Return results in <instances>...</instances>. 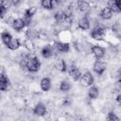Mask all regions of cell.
<instances>
[{
	"label": "cell",
	"mask_w": 121,
	"mask_h": 121,
	"mask_svg": "<svg viewBox=\"0 0 121 121\" xmlns=\"http://www.w3.org/2000/svg\"><path fill=\"white\" fill-rule=\"evenodd\" d=\"M7 11H8V7L5 6V2H1L0 3V16H1V18H4Z\"/></svg>",
	"instance_id": "83f0119b"
},
{
	"label": "cell",
	"mask_w": 121,
	"mask_h": 121,
	"mask_svg": "<svg viewBox=\"0 0 121 121\" xmlns=\"http://www.w3.org/2000/svg\"><path fill=\"white\" fill-rule=\"evenodd\" d=\"M91 50H92L93 55H94L97 60L102 59V58L105 56V53H106L105 48H103V47H101V46H99V45H94V46H92Z\"/></svg>",
	"instance_id": "8992f818"
},
{
	"label": "cell",
	"mask_w": 121,
	"mask_h": 121,
	"mask_svg": "<svg viewBox=\"0 0 121 121\" xmlns=\"http://www.w3.org/2000/svg\"><path fill=\"white\" fill-rule=\"evenodd\" d=\"M104 28L101 26H96L91 31V37L95 40L101 41L103 40V35H104Z\"/></svg>",
	"instance_id": "5b68a950"
},
{
	"label": "cell",
	"mask_w": 121,
	"mask_h": 121,
	"mask_svg": "<svg viewBox=\"0 0 121 121\" xmlns=\"http://www.w3.org/2000/svg\"><path fill=\"white\" fill-rule=\"evenodd\" d=\"M54 18H55V20H56V22L58 24H62L67 19V17H66V15H65L63 10H59L58 12H56L55 15H54Z\"/></svg>",
	"instance_id": "5bb4252c"
},
{
	"label": "cell",
	"mask_w": 121,
	"mask_h": 121,
	"mask_svg": "<svg viewBox=\"0 0 121 121\" xmlns=\"http://www.w3.org/2000/svg\"><path fill=\"white\" fill-rule=\"evenodd\" d=\"M116 101H117V103H118L119 105H121V93L118 94V95L116 96Z\"/></svg>",
	"instance_id": "4dcf8cb0"
},
{
	"label": "cell",
	"mask_w": 121,
	"mask_h": 121,
	"mask_svg": "<svg viewBox=\"0 0 121 121\" xmlns=\"http://www.w3.org/2000/svg\"><path fill=\"white\" fill-rule=\"evenodd\" d=\"M20 3V1H12V4L13 5H17V4H19Z\"/></svg>",
	"instance_id": "1f68e13d"
},
{
	"label": "cell",
	"mask_w": 121,
	"mask_h": 121,
	"mask_svg": "<svg viewBox=\"0 0 121 121\" xmlns=\"http://www.w3.org/2000/svg\"><path fill=\"white\" fill-rule=\"evenodd\" d=\"M112 11L108 7L101 9V11H100V17H101L102 19H104V20H109V19L112 18Z\"/></svg>",
	"instance_id": "9a60e30c"
},
{
	"label": "cell",
	"mask_w": 121,
	"mask_h": 121,
	"mask_svg": "<svg viewBox=\"0 0 121 121\" xmlns=\"http://www.w3.org/2000/svg\"><path fill=\"white\" fill-rule=\"evenodd\" d=\"M98 95H99V91H98V88L95 87V86H92L89 90H88V96L89 98L91 99H95L98 97Z\"/></svg>",
	"instance_id": "e0dca14e"
},
{
	"label": "cell",
	"mask_w": 121,
	"mask_h": 121,
	"mask_svg": "<svg viewBox=\"0 0 121 121\" xmlns=\"http://www.w3.org/2000/svg\"><path fill=\"white\" fill-rule=\"evenodd\" d=\"M106 67H107L106 63H105L104 61L100 60H95V62L94 65H93L94 71H95L97 75H99V76H101V75L104 73V71L106 70Z\"/></svg>",
	"instance_id": "3957f363"
},
{
	"label": "cell",
	"mask_w": 121,
	"mask_h": 121,
	"mask_svg": "<svg viewBox=\"0 0 121 121\" xmlns=\"http://www.w3.org/2000/svg\"><path fill=\"white\" fill-rule=\"evenodd\" d=\"M23 45L25 46L26 49H27L28 51H32L34 49V43H33V40H30L28 38H26L23 42Z\"/></svg>",
	"instance_id": "7402d4cb"
},
{
	"label": "cell",
	"mask_w": 121,
	"mask_h": 121,
	"mask_svg": "<svg viewBox=\"0 0 121 121\" xmlns=\"http://www.w3.org/2000/svg\"><path fill=\"white\" fill-rule=\"evenodd\" d=\"M1 39H2V42H3L6 45H8L9 43L12 40V37H11V35H10L9 32H8V31H3V32L1 33Z\"/></svg>",
	"instance_id": "44dd1931"
},
{
	"label": "cell",
	"mask_w": 121,
	"mask_h": 121,
	"mask_svg": "<svg viewBox=\"0 0 121 121\" xmlns=\"http://www.w3.org/2000/svg\"><path fill=\"white\" fill-rule=\"evenodd\" d=\"M10 87V81L8 78V77L2 73L0 76V89L1 91H7Z\"/></svg>",
	"instance_id": "52a82bcc"
},
{
	"label": "cell",
	"mask_w": 121,
	"mask_h": 121,
	"mask_svg": "<svg viewBox=\"0 0 121 121\" xmlns=\"http://www.w3.org/2000/svg\"><path fill=\"white\" fill-rule=\"evenodd\" d=\"M8 48H9L10 50H16L21 46V43L19 41V39L17 38H12V40L9 43V44L7 45Z\"/></svg>",
	"instance_id": "2e32d148"
},
{
	"label": "cell",
	"mask_w": 121,
	"mask_h": 121,
	"mask_svg": "<svg viewBox=\"0 0 121 121\" xmlns=\"http://www.w3.org/2000/svg\"><path fill=\"white\" fill-rule=\"evenodd\" d=\"M106 121H120L118 116L112 112H110L108 114H107V117H106Z\"/></svg>",
	"instance_id": "4316f807"
},
{
	"label": "cell",
	"mask_w": 121,
	"mask_h": 121,
	"mask_svg": "<svg viewBox=\"0 0 121 121\" xmlns=\"http://www.w3.org/2000/svg\"><path fill=\"white\" fill-rule=\"evenodd\" d=\"M114 88H115L116 90H118V91L121 90V78H119V79L114 83Z\"/></svg>",
	"instance_id": "f1b7e54d"
},
{
	"label": "cell",
	"mask_w": 121,
	"mask_h": 121,
	"mask_svg": "<svg viewBox=\"0 0 121 121\" xmlns=\"http://www.w3.org/2000/svg\"><path fill=\"white\" fill-rule=\"evenodd\" d=\"M79 82L84 87H89V86L93 85V83H94V77L91 74V72H85L81 76V78L79 79Z\"/></svg>",
	"instance_id": "7a4b0ae2"
},
{
	"label": "cell",
	"mask_w": 121,
	"mask_h": 121,
	"mask_svg": "<svg viewBox=\"0 0 121 121\" xmlns=\"http://www.w3.org/2000/svg\"><path fill=\"white\" fill-rule=\"evenodd\" d=\"M68 73H69L70 77L74 80H76V81L77 80H79L80 78H81V76H82L80 70L77 66H75V65H71V66L68 67Z\"/></svg>",
	"instance_id": "277c9868"
},
{
	"label": "cell",
	"mask_w": 121,
	"mask_h": 121,
	"mask_svg": "<svg viewBox=\"0 0 121 121\" xmlns=\"http://www.w3.org/2000/svg\"><path fill=\"white\" fill-rule=\"evenodd\" d=\"M23 20H24V22H25L26 26H29V25H30V23H31V18H29V17H26V16H24Z\"/></svg>",
	"instance_id": "f546056e"
},
{
	"label": "cell",
	"mask_w": 121,
	"mask_h": 121,
	"mask_svg": "<svg viewBox=\"0 0 121 121\" xmlns=\"http://www.w3.org/2000/svg\"><path fill=\"white\" fill-rule=\"evenodd\" d=\"M41 67V62H40V60L33 56V57H30L28 55V58H27V62H26V69L29 71V72H38L39 69Z\"/></svg>",
	"instance_id": "6da1fadb"
},
{
	"label": "cell",
	"mask_w": 121,
	"mask_h": 121,
	"mask_svg": "<svg viewBox=\"0 0 121 121\" xmlns=\"http://www.w3.org/2000/svg\"><path fill=\"white\" fill-rule=\"evenodd\" d=\"M36 11H37V8H36V7H30V8H28V9H26L25 10L24 16L31 18V17L36 13Z\"/></svg>",
	"instance_id": "cb8c5ba5"
},
{
	"label": "cell",
	"mask_w": 121,
	"mask_h": 121,
	"mask_svg": "<svg viewBox=\"0 0 121 121\" xmlns=\"http://www.w3.org/2000/svg\"><path fill=\"white\" fill-rule=\"evenodd\" d=\"M41 5L43 9H54L53 8V2L52 0H43L41 2Z\"/></svg>",
	"instance_id": "d4e9b609"
},
{
	"label": "cell",
	"mask_w": 121,
	"mask_h": 121,
	"mask_svg": "<svg viewBox=\"0 0 121 121\" xmlns=\"http://www.w3.org/2000/svg\"><path fill=\"white\" fill-rule=\"evenodd\" d=\"M33 112H34V114H36L38 116H43L46 113V107H45V105L43 104V103H41V102L38 103L34 107Z\"/></svg>",
	"instance_id": "ba28073f"
},
{
	"label": "cell",
	"mask_w": 121,
	"mask_h": 121,
	"mask_svg": "<svg viewBox=\"0 0 121 121\" xmlns=\"http://www.w3.org/2000/svg\"><path fill=\"white\" fill-rule=\"evenodd\" d=\"M12 26V28L16 31H21L25 26H26V24L24 22V20L22 18H17L14 20L13 24L11 25Z\"/></svg>",
	"instance_id": "7c38bea8"
},
{
	"label": "cell",
	"mask_w": 121,
	"mask_h": 121,
	"mask_svg": "<svg viewBox=\"0 0 121 121\" xmlns=\"http://www.w3.org/2000/svg\"><path fill=\"white\" fill-rule=\"evenodd\" d=\"M55 67H56L59 71H60V72H66V71L68 70L67 65H66V62H65L64 60H59L56 62Z\"/></svg>",
	"instance_id": "ffe728a7"
},
{
	"label": "cell",
	"mask_w": 121,
	"mask_h": 121,
	"mask_svg": "<svg viewBox=\"0 0 121 121\" xmlns=\"http://www.w3.org/2000/svg\"><path fill=\"white\" fill-rule=\"evenodd\" d=\"M71 88V83L68 81V80H63L60 82V90L62 91V92H66V91H69Z\"/></svg>",
	"instance_id": "603a6c76"
},
{
	"label": "cell",
	"mask_w": 121,
	"mask_h": 121,
	"mask_svg": "<svg viewBox=\"0 0 121 121\" xmlns=\"http://www.w3.org/2000/svg\"><path fill=\"white\" fill-rule=\"evenodd\" d=\"M40 86H41V89L44 92H47L48 90H50L51 88V80L49 78H42L41 82H40Z\"/></svg>",
	"instance_id": "4fadbf2b"
},
{
	"label": "cell",
	"mask_w": 121,
	"mask_h": 121,
	"mask_svg": "<svg viewBox=\"0 0 121 121\" xmlns=\"http://www.w3.org/2000/svg\"><path fill=\"white\" fill-rule=\"evenodd\" d=\"M53 53H54V49H53L52 45H49V44H47V45H45L44 47H43V49H42V51H41L42 56H43V58H45V59L51 58L52 55H53Z\"/></svg>",
	"instance_id": "30bf717a"
},
{
	"label": "cell",
	"mask_w": 121,
	"mask_h": 121,
	"mask_svg": "<svg viewBox=\"0 0 121 121\" xmlns=\"http://www.w3.org/2000/svg\"><path fill=\"white\" fill-rule=\"evenodd\" d=\"M78 8L82 12H87L90 10V4L86 1H78Z\"/></svg>",
	"instance_id": "d6986e66"
},
{
	"label": "cell",
	"mask_w": 121,
	"mask_h": 121,
	"mask_svg": "<svg viewBox=\"0 0 121 121\" xmlns=\"http://www.w3.org/2000/svg\"><path fill=\"white\" fill-rule=\"evenodd\" d=\"M78 27H79L80 29H82V30H87V29H89L90 26H91V25H90V21H89V19L87 18V16H84V17L80 18L79 21H78Z\"/></svg>",
	"instance_id": "8fae6325"
},
{
	"label": "cell",
	"mask_w": 121,
	"mask_h": 121,
	"mask_svg": "<svg viewBox=\"0 0 121 121\" xmlns=\"http://www.w3.org/2000/svg\"><path fill=\"white\" fill-rule=\"evenodd\" d=\"M26 38H28L30 40L38 39L39 38V32L34 28H28L26 32Z\"/></svg>",
	"instance_id": "ac0fdd59"
},
{
	"label": "cell",
	"mask_w": 121,
	"mask_h": 121,
	"mask_svg": "<svg viewBox=\"0 0 121 121\" xmlns=\"http://www.w3.org/2000/svg\"><path fill=\"white\" fill-rule=\"evenodd\" d=\"M55 47L59 52L66 53L70 49V44L68 43H63V42H55Z\"/></svg>",
	"instance_id": "9c48e42d"
},
{
	"label": "cell",
	"mask_w": 121,
	"mask_h": 121,
	"mask_svg": "<svg viewBox=\"0 0 121 121\" xmlns=\"http://www.w3.org/2000/svg\"><path fill=\"white\" fill-rule=\"evenodd\" d=\"M108 8L112 11V12H120L119 9L117 8L115 1H109L108 2Z\"/></svg>",
	"instance_id": "484cf974"
}]
</instances>
